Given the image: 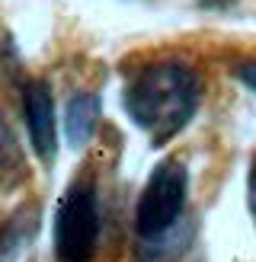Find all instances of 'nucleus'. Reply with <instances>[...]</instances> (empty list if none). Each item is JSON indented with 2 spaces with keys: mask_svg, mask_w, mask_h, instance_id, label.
<instances>
[{
  "mask_svg": "<svg viewBox=\"0 0 256 262\" xmlns=\"http://www.w3.org/2000/svg\"><path fill=\"white\" fill-rule=\"evenodd\" d=\"M23 119L29 135L32 154L51 166L58 160V119H55V96L48 80H26L23 86Z\"/></svg>",
  "mask_w": 256,
  "mask_h": 262,
  "instance_id": "nucleus-4",
  "label": "nucleus"
},
{
  "mask_svg": "<svg viewBox=\"0 0 256 262\" xmlns=\"http://www.w3.org/2000/svg\"><path fill=\"white\" fill-rule=\"evenodd\" d=\"M234 77L250 90V93L256 96V58H247V61H237L234 64Z\"/></svg>",
  "mask_w": 256,
  "mask_h": 262,
  "instance_id": "nucleus-8",
  "label": "nucleus"
},
{
  "mask_svg": "<svg viewBox=\"0 0 256 262\" xmlns=\"http://www.w3.org/2000/svg\"><path fill=\"white\" fill-rule=\"evenodd\" d=\"M247 205H250V217L256 227V160L250 163V173H247Z\"/></svg>",
  "mask_w": 256,
  "mask_h": 262,
  "instance_id": "nucleus-9",
  "label": "nucleus"
},
{
  "mask_svg": "<svg viewBox=\"0 0 256 262\" xmlns=\"http://www.w3.org/2000/svg\"><path fill=\"white\" fill-rule=\"evenodd\" d=\"M189 202V169L179 157H166L151 169L135 205V233L141 246L166 240L186 214Z\"/></svg>",
  "mask_w": 256,
  "mask_h": 262,
  "instance_id": "nucleus-2",
  "label": "nucleus"
},
{
  "mask_svg": "<svg viewBox=\"0 0 256 262\" xmlns=\"http://www.w3.org/2000/svg\"><path fill=\"white\" fill-rule=\"evenodd\" d=\"M99 189L93 176H77L55 208V256L58 262H90L99 246Z\"/></svg>",
  "mask_w": 256,
  "mask_h": 262,
  "instance_id": "nucleus-3",
  "label": "nucleus"
},
{
  "mask_svg": "<svg viewBox=\"0 0 256 262\" xmlns=\"http://www.w3.org/2000/svg\"><path fill=\"white\" fill-rule=\"evenodd\" d=\"M38 221H42V208L38 205H23L19 211L7 217L0 227V262H19L38 233Z\"/></svg>",
  "mask_w": 256,
  "mask_h": 262,
  "instance_id": "nucleus-5",
  "label": "nucleus"
},
{
  "mask_svg": "<svg viewBox=\"0 0 256 262\" xmlns=\"http://www.w3.org/2000/svg\"><path fill=\"white\" fill-rule=\"evenodd\" d=\"M26 176V160H23V147L13 128L7 122V115L0 112V186H13Z\"/></svg>",
  "mask_w": 256,
  "mask_h": 262,
  "instance_id": "nucleus-7",
  "label": "nucleus"
},
{
  "mask_svg": "<svg viewBox=\"0 0 256 262\" xmlns=\"http://www.w3.org/2000/svg\"><path fill=\"white\" fill-rule=\"evenodd\" d=\"M99 112H102V102L96 93H74L68 99V109H64V138L74 150H83L90 138L96 135V125H99Z\"/></svg>",
  "mask_w": 256,
  "mask_h": 262,
  "instance_id": "nucleus-6",
  "label": "nucleus"
},
{
  "mask_svg": "<svg viewBox=\"0 0 256 262\" xmlns=\"http://www.w3.org/2000/svg\"><path fill=\"white\" fill-rule=\"evenodd\" d=\"M122 106L154 147H163L196 119L202 106V80L186 61H154L132 74L122 90Z\"/></svg>",
  "mask_w": 256,
  "mask_h": 262,
  "instance_id": "nucleus-1",
  "label": "nucleus"
}]
</instances>
